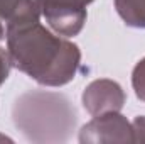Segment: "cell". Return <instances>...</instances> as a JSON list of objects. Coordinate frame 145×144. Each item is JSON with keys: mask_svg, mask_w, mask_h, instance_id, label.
<instances>
[{"mask_svg": "<svg viewBox=\"0 0 145 144\" xmlns=\"http://www.w3.org/2000/svg\"><path fill=\"white\" fill-rule=\"evenodd\" d=\"M0 141H10L8 137H5V136H0Z\"/></svg>", "mask_w": 145, "mask_h": 144, "instance_id": "11", "label": "cell"}, {"mask_svg": "<svg viewBox=\"0 0 145 144\" xmlns=\"http://www.w3.org/2000/svg\"><path fill=\"white\" fill-rule=\"evenodd\" d=\"M93 0H36L40 15L59 34L76 36L86 22V7Z\"/></svg>", "mask_w": 145, "mask_h": 144, "instance_id": "3", "label": "cell"}, {"mask_svg": "<svg viewBox=\"0 0 145 144\" xmlns=\"http://www.w3.org/2000/svg\"><path fill=\"white\" fill-rule=\"evenodd\" d=\"M14 122L31 141L57 143L74 129L76 112L61 93L27 92L15 100Z\"/></svg>", "mask_w": 145, "mask_h": 144, "instance_id": "2", "label": "cell"}, {"mask_svg": "<svg viewBox=\"0 0 145 144\" xmlns=\"http://www.w3.org/2000/svg\"><path fill=\"white\" fill-rule=\"evenodd\" d=\"M10 66H12V63H10V56L7 53V49L0 48V85L7 80L8 71H10Z\"/></svg>", "mask_w": 145, "mask_h": 144, "instance_id": "9", "label": "cell"}, {"mask_svg": "<svg viewBox=\"0 0 145 144\" xmlns=\"http://www.w3.org/2000/svg\"><path fill=\"white\" fill-rule=\"evenodd\" d=\"M81 143H133L132 124L118 112L95 115L79 134Z\"/></svg>", "mask_w": 145, "mask_h": 144, "instance_id": "4", "label": "cell"}, {"mask_svg": "<svg viewBox=\"0 0 145 144\" xmlns=\"http://www.w3.org/2000/svg\"><path fill=\"white\" fill-rule=\"evenodd\" d=\"M132 85H133V90H135L137 97L145 102V58L142 61H138L137 66L133 68Z\"/></svg>", "mask_w": 145, "mask_h": 144, "instance_id": "8", "label": "cell"}, {"mask_svg": "<svg viewBox=\"0 0 145 144\" xmlns=\"http://www.w3.org/2000/svg\"><path fill=\"white\" fill-rule=\"evenodd\" d=\"M133 127V143H145V117H137L132 124Z\"/></svg>", "mask_w": 145, "mask_h": 144, "instance_id": "10", "label": "cell"}, {"mask_svg": "<svg viewBox=\"0 0 145 144\" xmlns=\"http://www.w3.org/2000/svg\"><path fill=\"white\" fill-rule=\"evenodd\" d=\"M125 104V93L116 81L95 80L83 93V105L95 117L108 112H120Z\"/></svg>", "mask_w": 145, "mask_h": 144, "instance_id": "5", "label": "cell"}, {"mask_svg": "<svg viewBox=\"0 0 145 144\" xmlns=\"http://www.w3.org/2000/svg\"><path fill=\"white\" fill-rule=\"evenodd\" d=\"M36 0H0V39H3L10 26L39 20Z\"/></svg>", "mask_w": 145, "mask_h": 144, "instance_id": "6", "label": "cell"}, {"mask_svg": "<svg viewBox=\"0 0 145 144\" xmlns=\"http://www.w3.org/2000/svg\"><path fill=\"white\" fill-rule=\"evenodd\" d=\"M10 63L40 85L61 87L78 71L81 53L76 44L31 20L10 26L5 32Z\"/></svg>", "mask_w": 145, "mask_h": 144, "instance_id": "1", "label": "cell"}, {"mask_svg": "<svg viewBox=\"0 0 145 144\" xmlns=\"http://www.w3.org/2000/svg\"><path fill=\"white\" fill-rule=\"evenodd\" d=\"M115 7L127 26L145 27V0H115Z\"/></svg>", "mask_w": 145, "mask_h": 144, "instance_id": "7", "label": "cell"}]
</instances>
